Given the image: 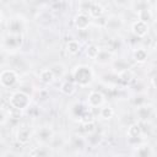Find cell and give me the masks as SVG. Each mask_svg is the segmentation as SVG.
I'll list each match as a JSON object with an SVG mask.
<instances>
[{"label": "cell", "instance_id": "cell-1", "mask_svg": "<svg viewBox=\"0 0 157 157\" xmlns=\"http://www.w3.org/2000/svg\"><path fill=\"white\" fill-rule=\"evenodd\" d=\"M71 75H72L74 83L77 86H81V87H86V86L91 85V82L93 81V70L88 65L75 66Z\"/></svg>", "mask_w": 157, "mask_h": 157}, {"label": "cell", "instance_id": "cell-2", "mask_svg": "<svg viewBox=\"0 0 157 157\" xmlns=\"http://www.w3.org/2000/svg\"><path fill=\"white\" fill-rule=\"evenodd\" d=\"M9 103L13 109H16L18 112L25 110L31 104V97H29V94H27L23 91H16L10 96Z\"/></svg>", "mask_w": 157, "mask_h": 157}, {"label": "cell", "instance_id": "cell-3", "mask_svg": "<svg viewBox=\"0 0 157 157\" xmlns=\"http://www.w3.org/2000/svg\"><path fill=\"white\" fill-rule=\"evenodd\" d=\"M18 81V76L15 70L11 69H5L0 72V86L4 88H10L13 87Z\"/></svg>", "mask_w": 157, "mask_h": 157}, {"label": "cell", "instance_id": "cell-4", "mask_svg": "<svg viewBox=\"0 0 157 157\" xmlns=\"http://www.w3.org/2000/svg\"><path fill=\"white\" fill-rule=\"evenodd\" d=\"M22 34H9L5 40H4V44H5V48L6 49H10V50H16V49H20L21 45H22Z\"/></svg>", "mask_w": 157, "mask_h": 157}, {"label": "cell", "instance_id": "cell-5", "mask_svg": "<svg viewBox=\"0 0 157 157\" xmlns=\"http://www.w3.org/2000/svg\"><path fill=\"white\" fill-rule=\"evenodd\" d=\"M104 103V96L99 91H92L90 92L87 97V104L90 108H99Z\"/></svg>", "mask_w": 157, "mask_h": 157}, {"label": "cell", "instance_id": "cell-6", "mask_svg": "<svg viewBox=\"0 0 157 157\" xmlns=\"http://www.w3.org/2000/svg\"><path fill=\"white\" fill-rule=\"evenodd\" d=\"M31 137H32V132H31V129L26 125L23 126H20L16 131V140L17 142H20L21 145H26L31 141Z\"/></svg>", "mask_w": 157, "mask_h": 157}, {"label": "cell", "instance_id": "cell-7", "mask_svg": "<svg viewBox=\"0 0 157 157\" xmlns=\"http://www.w3.org/2000/svg\"><path fill=\"white\" fill-rule=\"evenodd\" d=\"M148 29H150L148 25L145 23V22H142V21H139V20H136V21L132 22V25H131V32H132L136 37H139V38L145 37V36L148 33Z\"/></svg>", "mask_w": 157, "mask_h": 157}, {"label": "cell", "instance_id": "cell-8", "mask_svg": "<svg viewBox=\"0 0 157 157\" xmlns=\"http://www.w3.org/2000/svg\"><path fill=\"white\" fill-rule=\"evenodd\" d=\"M90 23H91V18H90V16H88L87 13H85V12L77 13V15L75 16V18H74V25H75V27H76L77 29H80V31H83V29L88 28Z\"/></svg>", "mask_w": 157, "mask_h": 157}, {"label": "cell", "instance_id": "cell-9", "mask_svg": "<svg viewBox=\"0 0 157 157\" xmlns=\"http://www.w3.org/2000/svg\"><path fill=\"white\" fill-rule=\"evenodd\" d=\"M53 136H54V132L49 126H42L37 131V140L40 144H48L53 139Z\"/></svg>", "mask_w": 157, "mask_h": 157}, {"label": "cell", "instance_id": "cell-10", "mask_svg": "<svg viewBox=\"0 0 157 157\" xmlns=\"http://www.w3.org/2000/svg\"><path fill=\"white\" fill-rule=\"evenodd\" d=\"M87 12H88L87 15L90 16V18L91 17H93V18H101L103 16V13H104V7L101 4H98V2H92L91 7L88 9Z\"/></svg>", "mask_w": 157, "mask_h": 157}, {"label": "cell", "instance_id": "cell-11", "mask_svg": "<svg viewBox=\"0 0 157 157\" xmlns=\"http://www.w3.org/2000/svg\"><path fill=\"white\" fill-rule=\"evenodd\" d=\"M23 23L20 18H12L9 22V34H21Z\"/></svg>", "mask_w": 157, "mask_h": 157}, {"label": "cell", "instance_id": "cell-12", "mask_svg": "<svg viewBox=\"0 0 157 157\" xmlns=\"http://www.w3.org/2000/svg\"><path fill=\"white\" fill-rule=\"evenodd\" d=\"M39 80L44 85H52L55 81V77H54V75H53L50 69H43L39 72Z\"/></svg>", "mask_w": 157, "mask_h": 157}, {"label": "cell", "instance_id": "cell-13", "mask_svg": "<svg viewBox=\"0 0 157 157\" xmlns=\"http://www.w3.org/2000/svg\"><path fill=\"white\" fill-rule=\"evenodd\" d=\"M141 132H142V128L139 123H134V124L129 125V128L126 130V135L129 139H137V137H140Z\"/></svg>", "mask_w": 157, "mask_h": 157}, {"label": "cell", "instance_id": "cell-14", "mask_svg": "<svg viewBox=\"0 0 157 157\" xmlns=\"http://www.w3.org/2000/svg\"><path fill=\"white\" fill-rule=\"evenodd\" d=\"M60 91L65 96H72L76 92V85L74 83V81H64L60 86Z\"/></svg>", "mask_w": 157, "mask_h": 157}, {"label": "cell", "instance_id": "cell-15", "mask_svg": "<svg viewBox=\"0 0 157 157\" xmlns=\"http://www.w3.org/2000/svg\"><path fill=\"white\" fill-rule=\"evenodd\" d=\"M121 26H123V21L117 16H112L105 21V28L110 29V31H117Z\"/></svg>", "mask_w": 157, "mask_h": 157}, {"label": "cell", "instance_id": "cell-16", "mask_svg": "<svg viewBox=\"0 0 157 157\" xmlns=\"http://www.w3.org/2000/svg\"><path fill=\"white\" fill-rule=\"evenodd\" d=\"M132 58H134V60H135L136 63L142 64V63H145V61L147 60V58H148V53H147V50H146L145 48H137V49L134 50V53H132Z\"/></svg>", "mask_w": 157, "mask_h": 157}, {"label": "cell", "instance_id": "cell-17", "mask_svg": "<svg viewBox=\"0 0 157 157\" xmlns=\"http://www.w3.org/2000/svg\"><path fill=\"white\" fill-rule=\"evenodd\" d=\"M80 48H81V44L77 39H70L66 43V52L70 55H76L80 52Z\"/></svg>", "mask_w": 157, "mask_h": 157}, {"label": "cell", "instance_id": "cell-18", "mask_svg": "<svg viewBox=\"0 0 157 157\" xmlns=\"http://www.w3.org/2000/svg\"><path fill=\"white\" fill-rule=\"evenodd\" d=\"M137 17H139V21H142V22H145V23L148 25V22L152 20V12H151L150 7L146 6V7L141 9L137 12Z\"/></svg>", "mask_w": 157, "mask_h": 157}, {"label": "cell", "instance_id": "cell-19", "mask_svg": "<svg viewBox=\"0 0 157 157\" xmlns=\"http://www.w3.org/2000/svg\"><path fill=\"white\" fill-rule=\"evenodd\" d=\"M98 64H108L110 60H112V53L110 52H108V50H99V53H98V55H97V58L94 59Z\"/></svg>", "mask_w": 157, "mask_h": 157}, {"label": "cell", "instance_id": "cell-20", "mask_svg": "<svg viewBox=\"0 0 157 157\" xmlns=\"http://www.w3.org/2000/svg\"><path fill=\"white\" fill-rule=\"evenodd\" d=\"M49 69L52 70V72H53V75H54L55 78H58V77L60 78V77H63L64 74H65V66H64L63 64H59V63L53 64Z\"/></svg>", "mask_w": 157, "mask_h": 157}, {"label": "cell", "instance_id": "cell-21", "mask_svg": "<svg viewBox=\"0 0 157 157\" xmlns=\"http://www.w3.org/2000/svg\"><path fill=\"white\" fill-rule=\"evenodd\" d=\"M80 123L82 125H85V124H93L94 123V114L91 110H85L80 115Z\"/></svg>", "mask_w": 157, "mask_h": 157}, {"label": "cell", "instance_id": "cell-22", "mask_svg": "<svg viewBox=\"0 0 157 157\" xmlns=\"http://www.w3.org/2000/svg\"><path fill=\"white\" fill-rule=\"evenodd\" d=\"M99 50H101V48H99L97 44H90V45L86 48V55H87L90 59H93V60H94V59L97 58Z\"/></svg>", "mask_w": 157, "mask_h": 157}, {"label": "cell", "instance_id": "cell-23", "mask_svg": "<svg viewBox=\"0 0 157 157\" xmlns=\"http://www.w3.org/2000/svg\"><path fill=\"white\" fill-rule=\"evenodd\" d=\"M99 115H101L102 119L109 120V119H112L113 115H114V109H113L112 107H102L101 110H99Z\"/></svg>", "mask_w": 157, "mask_h": 157}, {"label": "cell", "instance_id": "cell-24", "mask_svg": "<svg viewBox=\"0 0 157 157\" xmlns=\"http://www.w3.org/2000/svg\"><path fill=\"white\" fill-rule=\"evenodd\" d=\"M136 114H137V117L141 119V120H146V119H148L150 118V114H151V109H150V107H139L137 108V110H136Z\"/></svg>", "mask_w": 157, "mask_h": 157}, {"label": "cell", "instance_id": "cell-25", "mask_svg": "<svg viewBox=\"0 0 157 157\" xmlns=\"http://www.w3.org/2000/svg\"><path fill=\"white\" fill-rule=\"evenodd\" d=\"M136 155H137V157H150L151 156V150L147 145H144V146H140L137 148Z\"/></svg>", "mask_w": 157, "mask_h": 157}, {"label": "cell", "instance_id": "cell-26", "mask_svg": "<svg viewBox=\"0 0 157 157\" xmlns=\"http://www.w3.org/2000/svg\"><path fill=\"white\" fill-rule=\"evenodd\" d=\"M119 77H120L124 82H130V81L134 78V74L128 69V70H125V71L120 72V74H119Z\"/></svg>", "mask_w": 157, "mask_h": 157}, {"label": "cell", "instance_id": "cell-27", "mask_svg": "<svg viewBox=\"0 0 157 157\" xmlns=\"http://www.w3.org/2000/svg\"><path fill=\"white\" fill-rule=\"evenodd\" d=\"M5 120H6V112L2 108H0V124L5 123Z\"/></svg>", "mask_w": 157, "mask_h": 157}, {"label": "cell", "instance_id": "cell-28", "mask_svg": "<svg viewBox=\"0 0 157 157\" xmlns=\"http://www.w3.org/2000/svg\"><path fill=\"white\" fill-rule=\"evenodd\" d=\"M93 126H94V123H93V124H85V125H83L85 130H86V131H88V132H92V131L94 130V128H93Z\"/></svg>", "mask_w": 157, "mask_h": 157}, {"label": "cell", "instance_id": "cell-29", "mask_svg": "<svg viewBox=\"0 0 157 157\" xmlns=\"http://www.w3.org/2000/svg\"><path fill=\"white\" fill-rule=\"evenodd\" d=\"M2 22V12H1V10H0V23Z\"/></svg>", "mask_w": 157, "mask_h": 157}, {"label": "cell", "instance_id": "cell-30", "mask_svg": "<svg viewBox=\"0 0 157 157\" xmlns=\"http://www.w3.org/2000/svg\"><path fill=\"white\" fill-rule=\"evenodd\" d=\"M112 157H124V156H121V155H115V156H112Z\"/></svg>", "mask_w": 157, "mask_h": 157}]
</instances>
